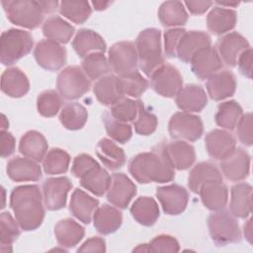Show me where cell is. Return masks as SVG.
<instances>
[{"label":"cell","mask_w":253,"mask_h":253,"mask_svg":"<svg viewBox=\"0 0 253 253\" xmlns=\"http://www.w3.org/2000/svg\"><path fill=\"white\" fill-rule=\"evenodd\" d=\"M230 212L235 217L246 218L252 211V187L248 183H237L231 188Z\"/></svg>","instance_id":"obj_30"},{"label":"cell","mask_w":253,"mask_h":253,"mask_svg":"<svg viewBox=\"0 0 253 253\" xmlns=\"http://www.w3.org/2000/svg\"><path fill=\"white\" fill-rule=\"evenodd\" d=\"M185 32L186 30L183 28H173L164 33V51L168 57L176 56L178 42Z\"/></svg>","instance_id":"obj_54"},{"label":"cell","mask_w":253,"mask_h":253,"mask_svg":"<svg viewBox=\"0 0 253 253\" xmlns=\"http://www.w3.org/2000/svg\"><path fill=\"white\" fill-rule=\"evenodd\" d=\"M47 141L42 133L37 130H29L22 135L19 142V151L25 157L42 161L47 151Z\"/></svg>","instance_id":"obj_32"},{"label":"cell","mask_w":253,"mask_h":253,"mask_svg":"<svg viewBox=\"0 0 253 253\" xmlns=\"http://www.w3.org/2000/svg\"><path fill=\"white\" fill-rule=\"evenodd\" d=\"M94 94L97 100L105 106H112L122 97L117 87V76L108 74L98 79L94 84Z\"/></svg>","instance_id":"obj_41"},{"label":"cell","mask_w":253,"mask_h":253,"mask_svg":"<svg viewBox=\"0 0 253 253\" xmlns=\"http://www.w3.org/2000/svg\"><path fill=\"white\" fill-rule=\"evenodd\" d=\"M194 74L202 79H208L222 67V61L215 48L211 46L200 49L190 61Z\"/></svg>","instance_id":"obj_17"},{"label":"cell","mask_w":253,"mask_h":253,"mask_svg":"<svg viewBox=\"0 0 253 253\" xmlns=\"http://www.w3.org/2000/svg\"><path fill=\"white\" fill-rule=\"evenodd\" d=\"M32 35L24 30L9 29L0 38V61L3 65H12L27 55L33 47Z\"/></svg>","instance_id":"obj_4"},{"label":"cell","mask_w":253,"mask_h":253,"mask_svg":"<svg viewBox=\"0 0 253 253\" xmlns=\"http://www.w3.org/2000/svg\"><path fill=\"white\" fill-rule=\"evenodd\" d=\"M168 131L173 138L196 141L202 136L204 126L200 117L187 112H177L169 121Z\"/></svg>","instance_id":"obj_8"},{"label":"cell","mask_w":253,"mask_h":253,"mask_svg":"<svg viewBox=\"0 0 253 253\" xmlns=\"http://www.w3.org/2000/svg\"><path fill=\"white\" fill-rule=\"evenodd\" d=\"M8 20L19 27L34 30L43 20V12L35 0H2Z\"/></svg>","instance_id":"obj_5"},{"label":"cell","mask_w":253,"mask_h":253,"mask_svg":"<svg viewBox=\"0 0 253 253\" xmlns=\"http://www.w3.org/2000/svg\"><path fill=\"white\" fill-rule=\"evenodd\" d=\"M138 103L139 101L124 96L111 106V110L109 112L119 121L125 123L133 122L137 115Z\"/></svg>","instance_id":"obj_48"},{"label":"cell","mask_w":253,"mask_h":253,"mask_svg":"<svg viewBox=\"0 0 253 253\" xmlns=\"http://www.w3.org/2000/svg\"><path fill=\"white\" fill-rule=\"evenodd\" d=\"M81 68L92 80H98L108 75L111 70L110 64L104 52H93L85 56L82 60Z\"/></svg>","instance_id":"obj_44"},{"label":"cell","mask_w":253,"mask_h":253,"mask_svg":"<svg viewBox=\"0 0 253 253\" xmlns=\"http://www.w3.org/2000/svg\"><path fill=\"white\" fill-rule=\"evenodd\" d=\"M56 87L63 99L75 100L90 90L91 83L81 67L72 65L65 67L59 72Z\"/></svg>","instance_id":"obj_7"},{"label":"cell","mask_w":253,"mask_h":253,"mask_svg":"<svg viewBox=\"0 0 253 253\" xmlns=\"http://www.w3.org/2000/svg\"><path fill=\"white\" fill-rule=\"evenodd\" d=\"M6 172L8 177L15 182L38 181L42 177V168L38 162L21 156H15L8 161Z\"/></svg>","instance_id":"obj_19"},{"label":"cell","mask_w":253,"mask_h":253,"mask_svg":"<svg viewBox=\"0 0 253 253\" xmlns=\"http://www.w3.org/2000/svg\"><path fill=\"white\" fill-rule=\"evenodd\" d=\"M111 4L110 1H93L92 5L94 6V9L97 11H102L108 8V6Z\"/></svg>","instance_id":"obj_61"},{"label":"cell","mask_w":253,"mask_h":253,"mask_svg":"<svg viewBox=\"0 0 253 253\" xmlns=\"http://www.w3.org/2000/svg\"><path fill=\"white\" fill-rule=\"evenodd\" d=\"M205 142L209 155L217 160L224 158L236 147L234 136L223 129H212L208 132Z\"/></svg>","instance_id":"obj_22"},{"label":"cell","mask_w":253,"mask_h":253,"mask_svg":"<svg viewBox=\"0 0 253 253\" xmlns=\"http://www.w3.org/2000/svg\"><path fill=\"white\" fill-rule=\"evenodd\" d=\"M223 176L229 181H241L250 172V155L241 147H235L228 155L220 160Z\"/></svg>","instance_id":"obj_14"},{"label":"cell","mask_w":253,"mask_h":253,"mask_svg":"<svg viewBox=\"0 0 253 253\" xmlns=\"http://www.w3.org/2000/svg\"><path fill=\"white\" fill-rule=\"evenodd\" d=\"M184 4L187 6L190 13L194 15L204 14L212 5L211 1H186Z\"/></svg>","instance_id":"obj_58"},{"label":"cell","mask_w":253,"mask_h":253,"mask_svg":"<svg viewBox=\"0 0 253 253\" xmlns=\"http://www.w3.org/2000/svg\"><path fill=\"white\" fill-rule=\"evenodd\" d=\"M34 56L41 67L49 71L60 69L66 62L65 48L60 43L47 39L37 43Z\"/></svg>","instance_id":"obj_11"},{"label":"cell","mask_w":253,"mask_h":253,"mask_svg":"<svg viewBox=\"0 0 253 253\" xmlns=\"http://www.w3.org/2000/svg\"><path fill=\"white\" fill-rule=\"evenodd\" d=\"M108 61L111 69L119 75L135 70L138 63L135 44L128 41L118 42L109 49Z\"/></svg>","instance_id":"obj_10"},{"label":"cell","mask_w":253,"mask_h":253,"mask_svg":"<svg viewBox=\"0 0 253 253\" xmlns=\"http://www.w3.org/2000/svg\"><path fill=\"white\" fill-rule=\"evenodd\" d=\"M175 97L178 108L187 113L201 112L208 104L206 91L197 84L185 85Z\"/></svg>","instance_id":"obj_21"},{"label":"cell","mask_w":253,"mask_h":253,"mask_svg":"<svg viewBox=\"0 0 253 253\" xmlns=\"http://www.w3.org/2000/svg\"><path fill=\"white\" fill-rule=\"evenodd\" d=\"M235 126L237 137L240 142L246 146H251L253 143L252 114L246 113L245 115H242Z\"/></svg>","instance_id":"obj_52"},{"label":"cell","mask_w":253,"mask_h":253,"mask_svg":"<svg viewBox=\"0 0 253 253\" xmlns=\"http://www.w3.org/2000/svg\"><path fill=\"white\" fill-rule=\"evenodd\" d=\"M72 188V183L65 176L46 179L42 184L44 205L49 211H58L66 205L67 195Z\"/></svg>","instance_id":"obj_12"},{"label":"cell","mask_w":253,"mask_h":253,"mask_svg":"<svg viewBox=\"0 0 253 253\" xmlns=\"http://www.w3.org/2000/svg\"><path fill=\"white\" fill-rule=\"evenodd\" d=\"M148 252H178L180 245L177 239L168 234H160L147 244Z\"/></svg>","instance_id":"obj_51"},{"label":"cell","mask_w":253,"mask_h":253,"mask_svg":"<svg viewBox=\"0 0 253 253\" xmlns=\"http://www.w3.org/2000/svg\"><path fill=\"white\" fill-rule=\"evenodd\" d=\"M98 165V162L92 156H90L89 154L82 153L74 158L71 166V173L74 177L80 179L86 173H88L90 170H92L94 167Z\"/></svg>","instance_id":"obj_53"},{"label":"cell","mask_w":253,"mask_h":253,"mask_svg":"<svg viewBox=\"0 0 253 253\" xmlns=\"http://www.w3.org/2000/svg\"><path fill=\"white\" fill-rule=\"evenodd\" d=\"M102 119L106 131L111 138L119 143H126L130 139L132 135V128L127 123L117 120L110 112H105Z\"/></svg>","instance_id":"obj_46"},{"label":"cell","mask_w":253,"mask_h":253,"mask_svg":"<svg viewBox=\"0 0 253 253\" xmlns=\"http://www.w3.org/2000/svg\"><path fill=\"white\" fill-rule=\"evenodd\" d=\"M152 89L160 96L173 98L183 87L180 71L171 64H163L150 75Z\"/></svg>","instance_id":"obj_9"},{"label":"cell","mask_w":253,"mask_h":253,"mask_svg":"<svg viewBox=\"0 0 253 253\" xmlns=\"http://www.w3.org/2000/svg\"><path fill=\"white\" fill-rule=\"evenodd\" d=\"M70 163L69 154L61 148H51L42 159V167L46 174L57 175L65 173Z\"/></svg>","instance_id":"obj_45"},{"label":"cell","mask_w":253,"mask_h":253,"mask_svg":"<svg viewBox=\"0 0 253 253\" xmlns=\"http://www.w3.org/2000/svg\"><path fill=\"white\" fill-rule=\"evenodd\" d=\"M20 224L10 212L3 211L0 214V242L1 246L11 245L20 236Z\"/></svg>","instance_id":"obj_49"},{"label":"cell","mask_w":253,"mask_h":253,"mask_svg":"<svg viewBox=\"0 0 253 253\" xmlns=\"http://www.w3.org/2000/svg\"><path fill=\"white\" fill-rule=\"evenodd\" d=\"M128 171L141 184L171 182L175 177V168L164 150V144L135 155L128 163Z\"/></svg>","instance_id":"obj_1"},{"label":"cell","mask_w":253,"mask_h":253,"mask_svg":"<svg viewBox=\"0 0 253 253\" xmlns=\"http://www.w3.org/2000/svg\"><path fill=\"white\" fill-rule=\"evenodd\" d=\"M132 217L141 225L151 226L159 217V207L156 201L151 197H139L130 207Z\"/></svg>","instance_id":"obj_34"},{"label":"cell","mask_w":253,"mask_h":253,"mask_svg":"<svg viewBox=\"0 0 253 253\" xmlns=\"http://www.w3.org/2000/svg\"><path fill=\"white\" fill-rule=\"evenodd\" d=\"M58 11L60 15L75 24H83L88 20L92 13V8L87 1H61Z\"/></svg>","instance_id":"obj_43"},{"label":"cell","mask_w":253,"mask_h":253,"mask_svg":"<svg viewBox=\"0 0 253 253\" xmlns=\"http://www.w3.org/2000/svg\"><path fill=\"white\" fill-rule=\"evenodd\" d=\"M217 5H220L221 7L222 6H227V7H235V6H238V2H216Z\"/></svg>","instance_id":"obj_63"},{"label":"cell","mask_w":253,"mask_h":253,"mask_svg":"<svg viewBox=\"0 0 253 253\" xmlns=\"http://www.w3.org/2000/svg\"><path fill=\"white\" fill-rule=\"evenodd\" d=\"M243 115L241 106L234 100L222 102L218 105L214 121L218 126L225 129H233Z\"/></svg>","instance_id":"obj_42"},{"label":"cell","mask_w":253,"mask_h":253,"mask_svg":"<svg viewBox=\"0 0 253 253\" xmlns=\"http://www.w3.org/2000/svg\"><path fill=\"white\" fill-rule=\"evenodd\" d=\"M148 81L135 69L117 76V87L122 96L137 98L148 88Z\"/></svg>","instance_id":"obj_37"},{"label":"cell","mask_w":253,"mask_h":253,"mask_svg":"<svg viewBox=\"0 0 253 253\" xmlns=\"http://www.w3.org/2000/svg\"><path fill=\"white\" fill-rule=\"evenodd\" d=\"M40 7L42 8V12L45 13H51L53 11H55L57 9V7L59 6V2L57 1H49V0H40L38 1Z\"/></svg>","instance_id":"obj_59"},{"label":"cell","mask_w":253,"mask_h":253,"mask_svg":"<svg viewBox=\"0 0 253 253\" xmlns=\"http://www.w3.org/2000/svg\"><path fill=\"white\" fill-rule=\"evenodd\" d=\"M213 181L222 182V175L218 167L210 161H203L196 164L188 176V186L195 194H199L203 185Z\"/></svg>","instance_id":"obj_25"},{"label":"cell","mask_w":253,"mask_h":253,"mask_svg":"<svg viewBox=\"0 0 253 253\" xmlns=\"http://www.w3.org/2000/svg\"><path fill=\"white\" fill-rule=\"evenodd\" d=\"M96 153L108 169L117 170L122 168L126 163V154L123 148L119 147V145L109 138L104 137L99 140Z\"/></svg>","instance_id":"obj_35"},{"label":"cell","mask_w":253,"mask_h":253,"mask_svg":"<svg viewBox=\"0 0 253 253\" xmlns=\"http://www.w3.org/2000/svg\"><path fill=\"white\" fill-rule=\"evenodd\" d=\"M75 32L74 27L60 18L59 16H51L42 24V34L50 41L58 43L68 42Z\"/></svg>","instance_id":"obj_36"},{"label":"cell","mask_w":253,"mask_h":253,"mask_svg":"<svg viewBox=\"0 0 253 253\" xmlns=\"http://www.w3.org/2000/svg\"><path fill=\"white\" fill-rule=\"evenodd\" d=\"M78 252H105L106 242L102 237L93 236L87 239L78 249Z\"/></svg>","instance_id":"obj_56"},{"label":"cell","mask_w":253,"mask_h":253,"mask_svg":"<svg viewBox=\"0 0 253 253\" xmlns=\"http://www.w3.org/2000/svg\"><path fill=\"white\" fill-rule=\"evenodd\" d=\"M158 19L165 27L184 26L188 21V13L180 1H166L158 10Z\"/></svg>","instance_id":"obj_38"},{"label":"cell","mask_w":253,"mask_h":253,"mask_svg":"<svg viewBox=\"0 0 253 253\" xmlns=\"http://www.w3.org/2000/svg\"><path fill=\"white\" fill-rule=\"evenodd\" d=\"M111 178L109 173L98 165L80 178V185L92 194L101 197L107 193Z\"/></svg>","instance_id":"obj_39"},{"label":"cell","mask_w":253,"mask_h":253,"mask_svg":"<svg viewBox=\"0 0 253 253\" xmlns=\"http://www.w3.org/2000/svg\"><path fill=\"white\" fill-rule=\"evenodd\" d=\"M156 198L166 214L177 215L187 208L189 194L184 187L178 184H170L158 188L156 190Z\"/></svg>","instance_id":"obj_13"},{"label":"cell","mask_w":253,"mask_h":253,"mask_svg":"<svg viewBox=\"0 0 253 253\" xmlns=\"http://www.w3.org/2000/svg\"><path fill=\"white\" fill-rule=\"evenodd\" d=\"M93 222L99 233L104 235L111 234L122 225L123 214L117 207L104 204L94 211Z\"/></svg>","instance_id":"obj_23"},{"label":"cell","mask_w":253,"mask_h":253,"mask_svg":"<svg viewBox=\"0 0 253 253\" xmlns=\"http://www.w3.org/2000/svg\"><path fill=\"white\" fill-rule=\"evenodd\" d=\"M208 227L211 240L217 246L241 241V230L235 216L226 211H217L210 214Z\"/></svg>","instance_id":"obj_6"},{"label":"cell","mask_w":253,"mask_h":253,"mask_svg":"<svg viewBox=\"0 0 253 253\" xmlns=\"http://www.w3.org/2000/svg\"><path fill=\"white\" fill-rule=\"evenodd\" d=\"M136 195V186L125 173H114L107 191V200L115 207L126 209Z\"/></svg>","instance_id":"obj_15"},{"label":"cell","mask_w":253,"mask_h":253,"mask_svg":"<svg viewBox=\"0 0 253 253\" xmlns=\"http://www.w3.org/2000/svg\"><path fill=\"white\" fill-rule=\"evenodd\" d=\"M237 22V14L232 9L213 7L207 16V26L211 33L219 36L231 31Z\"/></svg>","instance_id":"obj_31"},{"label":"cell","mask_w":253,"mask_h":253,"mask_svg":"<svg viewBox=\"0 0 253 253\" xmlns=\"http://www.w3.org/2000/svg\"><path fill=\"white\" fill-rule=\"evenodd\" d=\"M98 206L99 201L97 199L91 197L81 189L77 188L71 195L69 211L77 219L85 224H88L93 218L94 211Z\"/></svg>","instance_id":"obj_26"},{"label":"cell","mask_w":253,"mask_h":253,"mask_svg":"<svg viewBox=\"0 0 253 253\" xmlns=\"http://www.w3.org/2000/svg\"><path fill=\"white\" fill-rule=\"evenodd\" d=\"M157 124L158 121L156 116L149 112L143 103L139 101L137 115L133 121V127L135 132L141 135H149L155 131Z\"/></svg>","instance_id":"obj_50"},{"label":"cell","mask_w":253,"mask_h":253,"mask_svg":"<svg viewBox=\"0 0 253 253\" xmlns=\"http://www.w3.org/2000/svg\"><path fill=\"white\" fill-rule=\"evenodd\" d=\"M203 205L212 211H221L228 201V190L225 184L219 181L209 182L199 191Z\"/></svg>","instance_id":"obj_29"},{"label":"cell","mask_w":253,"mask_h":253,"mask_svg":"<svg viewBox=\"0 0 253 253\" xmlns=\"http://www.w3.org/2000/svg\"><path fill=\"white\" fill-rule=\"evenodd\" d=\"M164 150L175 169L186 170L196 160L195 148L184 140H175L164 144Z\"/></svg>","instance_id":"obj_28"},{"label":"cell","mask_w":253,"mask_h":253,"mask_svg":"<svg viewBox=\"0 0 253 253\" xmlns=\"http://www.w3.org/2000/svg\"><path fill=\"white\" fill-rule=\"evenodd\" d=\"M0 141H1V157L5 158L10 156L15 151L16 140L12 133L1 130L0 132Z\"/></svg>","instance_id":"obj_57"},{"label":"cell","mask_w":253,"mask_h":253,"mask_svg":"<svg viewBox=\"0 0 253 253\" xmlns=\"http://www.w3.org/2000/svg\"><path fill=\"white\" fill-rule=\"evenodd\" d=\"M9 126V123L5 117V115H1V130H5Z\"/></svg>","instance_id":"obj_62"},{"label":"cell","mask_w":253,"mask_h":253,"mask_svg":"<svg viewBox=\"0 0 253 253\" xmlns=\"http://www.w3.org/2000/svg\"><path fill=\"white\" fill-rule=\"evenodd\" d=\"M252 48L249 47L239 55L236 63L238 64L240 72L248 79L252 77Z\"/></svg>","instance_id":"obj_55"},{"label":"cell","mask_w":253,"mask_h":253,"mask_svg":"<svg viewBox=\"0 0 253 253\" xmlns=\"http://www.w3.org/2000/svg\"><path fill=\"white\" fill-rule=\"evenodd\" d=\"M206 87L208 94L212 100H224L231 97L236 90L235 75L229 70L217 71L208 78Z\"/></svg>","instance_id":"obj_20"},{"label":"cell","mask_w":253,"mask_h":253,"mask_svg":"<svg viewBox=\"0 0 253 253\" xmlns=\"http://www.w3.org/2000/svg\"><path fill=\"white\" fill-rule=\"evenodd\" d=\"M72 47L78 56L84 58L93 52H104L107 44L98 33L89 29H81L72 41Z\"/></svg>","instance_id":"obj_27"},{"label":"cell","mask_w":253,"mask_h":253,"mask_svg":"<svg viewBox=\"0 0 253 253\" xmlns=\"http://www.w3.org/2000/svg\"><path fill=\"white\" fill-rule=\"evenodd\" d=\"M88 119V112L79 103L71 102L65 104L59 114V121L62 126L70 130L82 128Z\"/></svg>","instance_id":"obj_40"},{"label":"cell","mask_w":253,"mask_h":253,"mask_svg":"<svg viewBox=\"0 0 253 253\" xmlns=\"http://www.w3.org/2000/svg\"><path fill=\"white\" fill-rule=\"evenodd\" d=\"M10 207L21 229L25 231L37 229L43 221L42 196L37 185H22L14 188L10 195Z\"/></svg>","instance_id":"obj_2"},{"label":"cell","mask_w":253,"mask_h":253,"mask_svg":"<svg viewBox=\"0 0 253 253\" xmlns=\"http://www.w3.org/2000/svg\"><path fill=\"white\" fill-rule=\"evenodd\" d=\"M217 53L225 64L235 66L239 55L250 47L248 41L239 33L231 32L223 36L216 44Z\"/></svg>","instance_id":"obj_16"},{"label":"cell","mask_w":253,"mask_h":253,"mask_svg":"<svg viewBox=\"0 0 253 253\" xmlns=\"http://www.w3.org/2000/svg\"><path fill=\"white\" fill-rule=\"evenodd\" d=\"M211 37L203 31L185 32L181 37L177 48L176 56L187 63H190L192 57L202 48L211 46Z\"/></svg>","instance_id":"obj_18"},{"label":"cell","mask_w":253,"mask_h":253,"mask_svg":"<svg viewBox=\"0 0 253 253\" xmlns=\"http://www.w3.org/2000/svg\"><path fill=\"white\" fill-rule=\"evenodd\" d=\"M61 104V96L55 90H45L37 98L38 112L45 118L55 116L60 110Z\"/></svg>","instance_id":"obj_47"},{"label":"cell","mask_w":253,"mask_h":253,"mask_svg":"<svg viewBox=\"0 0 253 253\" xmlns=\"http://www.w3.org/2000/svg\"><path fill=\"white\" fill-rule=\"evenodd\" d=\"M1 90L12 98H21L30 90L27 75L18 67L7 68L1 75Z\"/></svg>","instance_id":"obj_24"},{"label":"cell","mask_w":253,"mask_h":253,"mask_svg":"<svg viewBox=\"0 0 253 253\" xmlns=\"http://www.w3.org/2000/svg\"><path fill=\"white\" fill-rule=\"evenodd\" d=\"M84 234V227L72 218L60 219L54 226L56 241L62 247L72 248L76 246L82 240Z\"/></svg>","instance_id":"obj_33"},{"label":"cell","mask_w":253,"mask_h":253,"mask_svg":"<svg viewBox=\"0 0 253 253\" xmlns=\"http://www.w3.org/2000/svg\"><path fill=\"white\" fill-rule=\"evenodd\" d=\"M244 236L249 243H252V217H250L244 224Z\"/></svg>","instance_id":"obj_60"},{"label":"cell","mask_w":253,"mask_h":253,"mask_svg":"<svg viewBox=\"0 0 253 253\" xmlns=\"http://www.w3.org/2000/svg\"><path fill=\"white\" fill-rule=\"evenodd\" d=\"M135 48L139 67L146 76L150 77L158 67L164 64L160 30L148 28L141 31L136 38Z\"/></svg>","instance_id":"obj_3"}]
</instances>
